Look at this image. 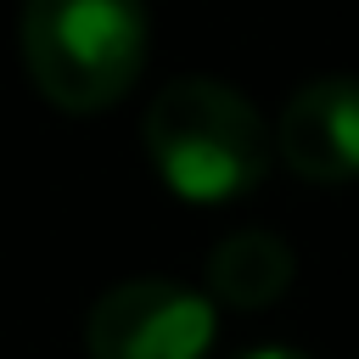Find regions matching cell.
Here are the masks:
<instances>
[{
    "label": "cell",
    "instance_id": "obj_1",
    "mask_svg": "<svg viewBox=\"0 0 359 359\" xmlns=\"http://www.w3.org/2000/svg\"><path fill=\"white\" fill-rule=\"evenodd\" d=\"M146 151L157 180L185 202H236L252 196L269 174V129L258 107L208 73H185L163 84L146 107Z\"/></svg>",
    "mask_w": 359,
    "mask_h": 359
},
{
    "label": "cell",
    "instance_id": "obj_3",
    "mask_svg": "<svg viewBox=\"0 0 359 359\" xmlns=\"http://www.w3.org/2000/svg\"><path fill=\"white\" fill-rule=\"evenodd\" d=\"M219 337V314L180 280H123L95 297L84 320L90 359H202Z\"/></svg>",
    "mask_w": 359,
    "mask_h": 359
},
{
    "label": "cell",
    "instance_id": "obj_4",
    "mask_svg": "<svg viewBox=\"0 0 359 359\" xmlns=\"http://www.w3.org/2000/svg\"><path fill=\"white\" fill-rule=\"evenodd\" d=\"M275 151L309 185L359 180V79L331 73L292 90L275 123Z\"/></svg>",
    "mask_w": 359,
    "mask_h": 359
},
{
    "label": "cell",
    "instance_id": "obj_2",
    "mask_svg": "<svg viewBox=\"0 0 359 359\" xmlns=\"http://www.w3.org/2000/svg\"><path fill=\"white\" fill-rule=\"evenodd\" d=\"M22 62L62 112L118 107L146 67L140 0H22Z\"/></svg>",
    "mask_w": 359,
    "mask_h": 359
},
{
    "label": "cell",
    "instance_id": "obj_5",
    "mask_svg": "<svg viewBox=\"0 0 359 359\" xmlns=\"http://www.w3.org/2000/svg\"><path fill=\"white\" fill-rule=\"evenodd\" d=\"M297 275L292 247L275 230H230L208 252V286L230 309H269Z\"/></svg>",
    "mask_w": 359,
    "mask_h": 359
},
{
    "label": "cell",
    "instance_id": "obj_6",
    "mask_svg": "<svg viewBox=\"0 0 359 359\" xmlns=\"http://www.w3.org/2000/svg\"><path fill=\"white\" fill-rule=\"evenodd\" d=\"M236 359H309V353H297V348H280V342H264V348H241Z\"/></svg>",
    "mask_w": 359,
    "mask_h": 359
}]
</instances>
